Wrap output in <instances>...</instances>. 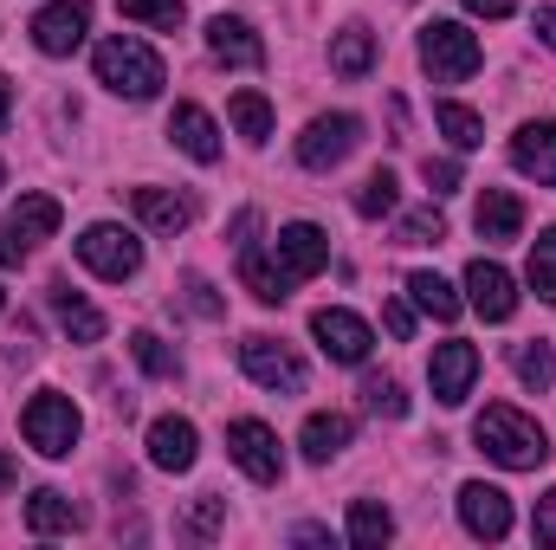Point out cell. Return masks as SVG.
Returning <instances> with one entry per match:
<instances>
[{
    "label": "cell",
    "instance_id": "ffe728a7",
    "mask_svg": "<svg viewBox=\"0 0 556 550\" xmlns=\"http://www.w3.org/2000/svg\"><path fill=\"white\" fill-rule=\"evenodd\" d=\"M472 221H479V240L505 247V240H518V234H525V201H518V195H505V188H485Z\"/></svg>",
    "mask_w": 556,
    "mask_h": 550
},
{
    "label": "cell",
    "instance_id": "7dc6e473",
    "mask_svg": "<svg viewBox=\"0 0 556 550\" xmlns=\"http://www.w3.org/2000/svg\"><path fill=\"white\" fill-rule=\"evenodd\" d=\"M7 117H13V85L0 78V130H7Z\"/></svg>",
    "mask_w": 556,
    "mask_h": 550
},
{
    "label": "cell",
    "instance_id": "603a6c76",
    "mask_svg": "<svg viewBox=\"0 0 556 550\" xmlns=\"http://www.w3.org/2000/svg\"><path fill=\"white\" fill-rule=\"evenodd\" d=\"M376 65V33L369 26H337L330 33V72L337 78H369Z\"/></svg>",
    "mask_w": 556,
    "mask_h": 550
},
{
    "label": "cell",
    "instance_id": "7402d4cb",
    "mask_svg": "<svg viewBox=\"0 0 556 550\" xmlns=\"http://www.w3.org/2000/svg\"><path fill=\"white\" fill-rule=\"evenodd\" d=\"M350 440H356V421H350V414H311V421H304V434H298V447H304V460H311V466H330Z\"/></svg>",
    "mask_w": 556,
    "mask_h": 550
},
{
    "label": "cell",
    "instance_id": "f1b7e54d",
    "mask_svg": "<svg viewBox=\"0 0 556 550\" xmlns=\"http://www.w3.org/2000/svg\"><path fill=\"white\" fill-rule=\"evenodd\" d=\"M433 124L446 130L453 149H479V142H485V117H479V111H466V104H453V98H440V104H433Z\"/></svg>",
    "mask_w": 556,
    "mask_h": 550
},
{
    "label": "cell",
    "instance_id": "277c9868",
    "mask_svg": "<svg viewBox=\"0 0 556 550\" xmlns=\"http://www.w3.org/2000/svg\"><path fill=\"white\" fill-rule=\"evenodd\" d=\"M20 427H26V447L46 453V460H65V453L78 447V434H85V421H78V409H72V396H59V389L33 396L26 414H20Z\"/></svg>",
    "mask_w": 556,
    "mask_h": 550
},
{
    "label": "cell",
    "instance_id": "9c48e42d",
    "mask_svg": "<svg viewBox=\"0 0 556 550\" xmlns=\"http://www.w3.org/2000/svg\"><path fill=\"white\" fill-rule=\"evenodd\" d=\"M85 33H91V7L85 0H52V7L33 13V46L46 59H72L85 46Z\"/></svg>",
    "mask_w": 556,
    "mask_h": 550
},
{
    "label": "cell",
    "instance_id": "4dcf8cb0",
    "mask_svg": "<svg viewBox=\"0 0 556 550\" xmlns=\"http://www.w3.org/2000/svg\"><path fill=\"white\" fill-rule=\"evenodd\" d=\"M511 370H518L525 389H551L556 383V350L551 343H518V350H511Z\"/></svg>",
    "mask_w": 556,
    "mask_h": 550
},
{
    "label": "cell",
    "instance_id": "74e56055",
    "mask_svg": "<svg viewBox=\"0 0 556 550\" xmlns=\"http://www.w3.org/2000/svg\"><path fill=\"white\" fill-rule=\"evenodd\" d=\"M420 175H427V188H433V195H453V188H459V162H453V155H427V162H420Z\"/></svg>",
    "mask_w": 556,
    "mask_h": 550
},
{
    "label": "cell",
    "instance_id": "6da1fadb",
    "mask_svg": "<svg viewBox=\"0 0 556 550\" xmlns=\"http://www.w3.org/2000/svg\"><path fill=\"white\" fill-rule=\"evenodd\" d=\"M472 440H479V453H485V460H498L505 473H531V466H544V460H551L544 427H538L531 414L505 409V402H492V409L472 421Z\"/></svg>",
    "mask_w": 556,
    "mask_h": 550
},
{
    "label": "cell",
    "instance_id": "e0dca14e",
    "mask_svg": "<svg viewBox=\"0 0 556 550\" xmlns=\"http://www.w3.org/2000/svg\"><path fill=\"white\" fill-rule=\"evenodd\" d=\"M194 453H201V440H194V421H181V414H162V421H149V460H155L162 473H188V466H194Z\"/></svg>",
    "mask_w": 556,
    "mask_h": 550
},
{
    "label": "cell",
    "instance_id": "83f0119b",
    "mask_svg": "<svg viewBox=\"0 0 556 550\" xmlns=\"http://www.w3.org/2000/svg\"><path fill=\"white\" fill-rule=\"evenodd\" d=\"M227 117H233V130L253 142V149L273 142V104H266L260 91H233V98H227Z\"/></svg>",
    "mask_w": 556,
    "mask_h": 550
},
{
    "label": "cell",
    "instance_id": "7a4b0ae2",
    "mask_svg": "<svg viewBox=\"0 0 556 550\" xmlns=\"http://www.w3.org/2000/svg\"><path fill=\"white\" fill-rule=\"evenodd\" d=\"M91 65H98V85H104V91H117V98H130V104H149V98L168 85L162 59L142 46L137 33H111V39H98Z\"/></svg>",
    "mask_w": 556,
    "mask_h": 550
},
{
    "label": "cell",
    "instance_id": "ab89813d",
    "mask_svg": "<svg viewBox=\"0 0 556 550\" xmlns=\"http://www.w3.org/2000/svg\"><path fill=\"white\" fill-rule=\"evenodd\" d=\"M531 538L556 550V486L544 492V499H538V512H531Z\"/></svg>",
    "mask_w": 556,
    "mask_h": 550
},
{
    "label": "cell",
    "instance_id": "3957f363",
    "mask_svg": "<svg viewBox=\"0 0 556 550\" xmlns=\"http://www.w3.org/2000/svg\"><path fill=\"white\" fill-rule=\"evenodd\" d=\"M479 59H485V52H479V33H466L459 20H427V26H420V65H427L433 85L472 78Z\"/></svg>",
    "mask_w": 556,
    "mask_h": 550
},
{
    "label": "cell",
    "instance_id": "7bdbcfd3",
    "mask_svg": "<svg viewBox=\"0 0 556 550\" xmlns=\"http://www.w3.org/2000/svg\"><path fill=\"white\" fill-rule=\"evenodd\" d=\"M220 512H227V499H214V492H207V499L194 505V518H188V532H201V538H207V532L220 525Z\"/></svg>",
    "mask_w": 556,
    "mask_h": 550
},
{
    "label": "cell",
    "instance_id": "52a82bcc",
    "mask_svg": "<svg viewBox=\"0 0 556 550\" xmlns=\"http://www.w3.org/2000/svg\"><path fill=\"white\" fill-rule=\"evenodd\" d=\"M240 370H247L260 389H273V396H298V389H304V363H298V350L278 343V337H247V343H240Z\"/></svg>",
    "mask_w": 556,
    "mask_h": 550
},
{
    "label": "cell",
    "instance_id": "5bb4252c",
    "mask_svg": "<svg viewBox=\"0 0 556 550\" xmlns=\"http://www.w3.org/2000/svg\"><path fill=\"white\" fill-rule=\"evenodd\" d=\"M459 525H466L472 538L498 545V538L511 532V499H505L498 486H485V479H466V486H459Z\"/></svg>",
    "mask_w": 556,
    "mask_h": 550
},
{
    "label": "cell",
    "instance_id": "f6af8a7d",
    "mask_svg": "<svg viewBox=\"0 0 556 550\" xmlns=\"http://www.w3.org/2000/svg\"><path fill=\"white\" fill-rule=\"evenodd\" d=\"M531 26H538V39L556 52V7H538V20H531Z\"/></svg>",
    "mask_w": 556,
    "mask_h": 550
},
{
    "label": "cell",
    "instance_id": "4316f807",
    "mask_svg": "<svg viewBox=\"0 0 556 550\" xmlns=\"http://www.w3.org/2000/svg\"><path fill=\"white\" fill-rule=\"evenodd\" d=\"M389 538H395V512L376 505V499H356V505H350V545L356 550H382Z\"/></svg>",
    "mask_w": 556,
    "mask_h": 550
},
{
    "label": "cell",
    "instance_id": "9a60e30c",
    "mask_svg": "<svg viewBox=\"0 0 556 550\" xmlns=\"http://www.w3.org/2000/svg\"><path fill=\"white\" fill-rule=\"evenodd\" d=\"M207 52H214L220 65H240V72H260V65H266V39H260L240 13H214V20H207Z\"/></svg>",
    "mask_w": 556,
    "mask_h": 550
},
{
    "label": "cell",
    "instance_id": "60d3db41",
    "mask_svg": "<svg viewBox=\"0 0 556 550\" xmlns=\"http://www.w3.org/2000/svg\"><path fill=\"white\" fill-rule=\"evenodd\" d=\"M26 253H33V240L13 221H0V266H26Z\"/></svg>",
    "mask_w": 556,
    "mask_h": 550
},
{
    "label": "cell",
    "instance_id": "f546056e",
    "mask_svg": "<svg viewBox=\"0 0 556 550\" xmlns=\"http://www.w3.org/2000/svg\"><path fill=\"white\" fill-rule=\"evenodd\" d=\"M7 221H13L26 240H52V234H59V201H52V195H20V208H13Z\"/></svg>",
    "mask_w": 556,
    "mask_h": 550
},
{
    "label": "cell",
    "instance_id": "484cf974",
    "mask_svg": "<svg viewBox=\"0 0 556 550\" xmlns=\"http://www.w3.org/2000/svg\"><path fill=\"white\" fill-rule=\"evenodd\" d=\"M408 298H415L427 317H440V324H453V317L466 311V298H459L440 273H408Z\"/></svg>",
    "mask_w": 556,
    "mask_h": 550
},
{
    "label": "cell",
    "instance_id": "681fc988",
    "mask_svg": "<svg viewBox=\"0 0 556 550\" xmlns=\"http://www.w3.org/2000/svg\"><path fill=\"white\" fill-rule=\"evenodd\" d=\"M0 188H7V168H0Z\"/></svg>",
    "mask_w": 556,
    "mask_h": 550
},
{
    "label": "cell",
    "instance_id": "e575fe53",
    "mask_svg": "<svg viewBox=\"0 0 556 550\" xmlns=\"http://www.w3.org/2000/svg\"><path fill=\"white\" fill-rule=\"evenodd\" d=\"M363 409L382 414V421H402V414H408V396H402L395 376H369V383H363Z\"/></svg>",
    "mask_w": 556,
    "mask_h": 550
},
{
    "label": "cell",
    "instance_id": "5b68a950",
    "mask_svg": "<svg viewBox=\"0 0 556 550\" xmlns=\"http://www.w3.org/2000/svg\"><path fill=\"white\" fill-rule=\"evenodd\" d=\"M78 260H85L98 278L124 285V278L142 273V240L130 234V227H117V221H98V227L78 234Z\"/></svg>",
    "mask_w": 556,
    "mask_h": 550
},
{
    "label": "cell",
    "instance_id": "2e32d148",
    "mask_svg": "<svg viewBox=\"0 0 556 550\" xmlns=\"http://www.w3.org/2000/svg\"><path fill=\"white\" fill-rule=\"evenodd\" d=\"M511 168L518 175H531L538 188H556V124H518V137H511Z\"/></svg>",
    "mask_w": 556,
    "mask_h": 550
},
{
    "label": "cell",
    "instance_id": "cb8c5ba5",
    "mask_svg": "<svg viewBox=\"0 0 556 550\" xmlns=\"http://www.w3.org/2000/svg\"><path fill=\"white\" fill-rule=\"evenodd\" d=\"M240 278H247V291L260 298V304H285L291 298V278L278 260H266L260 247H240Z\"/></svg>",
    "mask_w": 556,
    "mask_h": 550
},
{
    "label": "cell",
    "instance_id": "44dd1931",
    "mask_svg": "<svg viewBox=\"0 0 556 550\" xmlns=\"http://www.w3.org/2000/svg\"><path fill=\"white\" fill-rule=\"evenodd\" d=\"M52 317L65 324L72 343H98V337H104V311H98L91 298H78L65 278H52Z\"/></svg>",
    "mask_w": 556,
    "mask_h": 550
},
{
    "label": "cell",
    "instance_id": "ba28073f",
    "mask_svg": "<svg viewBox=\"0 0 556 550\" xmlns=\"http://www.w3.org/2000/svg\"><path fill=\"white\" fill-rule=\"evenodd\" d=\"M311 337H317V350H324L330 363H369V350H376V330H369L356 311H343V304H324V311L311 317Z\"/></svg>",
    "mask_w": 556,
    "mask_h": 550
},
{
    "label": "cell",
    "instance_id": "bcb514c9",
    "mask_svg": "<svg viewBox=\"0 0 556 550\" xmlns=\"http://www.w3.org/2000/svg\"><path fill=\"white\" fill-rule=\"evenodd\" d=\"M291 538H298V545H330V532H324V525H298Z\"/></svg>",
    "mask_w": 556,
    "mask_h": 550
},
{
    "label": "cell",
    "instance_id": "d4e9b609",
    "mask_svg": "<svg viewBox=\"0 0 556 550\" xmlns=\"http://www.w3.org/2000/svg\"><path fill=\"white\" fill-rule=\"evenodd\" d=\"M26 525H33L39 538H52V532H78V505H72L65 492H52V486H39V492L26 499Z\"/></svg>",
    "mask_w": 556,
    "mask_h": 550
},
{
    "label": "cell",
    "instance_id": "b9f144b4",
    "mask_svg": "<svg viewBox=\"0 0 556 550\" xmlns=\"http://www.w3.org/2000/svg\"><path fill=\"white\" fill-rule=\"evenodd\" d=\"M181 285H188V304H194L201 317H220V298H214V285H207V278H201V273H188Z\"/></svg>",
    "mask_w": 556,
    "mask_h": 550
},
{
    "label": "cell",
    "instance_id": "8d00e7d4",
    "mask_svg": "<svg viewBox=\"0 0 556 550\" xmlns=\"http://www.w3.org/2000/svg\"><path fill=\"white\" fill-rule=\"evenodd\" d=\"M130 357H137L142 376H175V350H168L155 330H137V337H130Z\"/></svg>",
    "mask_w": 556,
    "mask_h": 550
},
{
    "label": "cell",
    "instance_id": "ac0fdd59",
    "mask_svg": "<svg viewBox=\"0 0 556 550\" xmlns=\"http://www.w3.org/2000/svg\"><path fill=\"white\" fill-rule=\"evenodd\" d=\"M168 142L188 155V162H220V130L201 104H175L168 111Z\"/></svg>",
    "mask_w": 556,
    "mask_h": 550
},
{
    "label": "cell",
    "instance_id": "d590c367",
    "mask_svg": "<svg viewBox=\"0 0 556 550\" xmlns=\"http://www.w3.org/2000/svg\"><path fill=\"white\" fill-rule=\"evenodd\" d=\"M402 247H433V240H446V214L440 208H415V214H402Z\"/></svg>",
    "mask_w": 556,
    "mask_h": 550
},
{
    "label": "cell",
    "instance_id": "d6a6232c",
    "mask_svg": "<svg viewBox=\"0 0 556 550\" xmlns=\"http://www.w3.org/2000/svg\"><path fill=\"white\" fill-rule=\"evenodd\" d=\"M531 291L556 304V227H544L538 240H531Z\"/></svg>",
    "mask_w": 556,
    "mask_h": 550
},
{
    "label": "cell",
    "instance_id": "ee69618b",
    "mask_svg": "<svg viewBox=\"0 0 556 550\" xmlns=\"http://www.w3.org/2000/svg\"><path fill=\"white\" fill-rule=\"evenodd\" d=\"M466 13H479V20H505V13H518V0H466Z\"/></svg>",
    "mask_w": 556,
    "mask_h": 550
},
{
    "label": "cell",
    "instance_id": "1f68e13d",
    "mask_svg": "<svg viewBox=\"0 0 556 550\" xmlns=\"http://www.w3.org/2000/svg\"><path fill=\"white\" fill-rule=\"evenodd\" d=\"M117 13H124V20H137V26H155V33H175V26L188 20V7H181V0H117Z\"/></svg>",
    "mask_w": 556,
    "mask_h": 550
},
{
    "label": "cell",
    "instance_id": "30bf717a",
    "mask_svg": "<svg viewBox=\"0 0 556 550\" xmlns=\"http://www.w3.org/2000/svg\"><path fill=\"white\" fill-rule=\"evenodd\" d=\"M363 137V124L350 117V111H330V117H311L304 124V137H298V162L304 168H337L350 149Z\"/></svg>",
    "mask_w": 556,
    "mask_h": 550
},
{
    "label": "cell",
    "instance_id": "4fadbf2b",
    "mask_svg": "<svg viewBox=\"0 0 556 550\" xmlns=\"http://www.w3.org/2000/svg\"><path fill=\"white\" fill-rule=\"evenodd\" d=\"M472 376H479V350L472 343H440L433 350V363H427V383H433V402H446V409H459L466 396H472Z\"/></svg>",
    "mask_w": 556,
    "mask_h": 550
},
{
    "label": "cell",
    "instance_id": "836d02e7",
    "mask_svg": "<svg viewBox=\"0 0 556 550\" xmlns=\"http://www.w3.org/2000/svg\"><path fill=\"white\" fill-rule=\"evenodd\" d=\"M356 214H363V221H382V214H395V175H389V168H376V175L356 188Z\"/></svg>",
    "mask_w": 556,
    "mask_h": 550
},
{
    "label": "cell",
    "instance_id": "8992f818",
    "mask_svg": "<svg viewBox=\"0 0 556 550\" xmlns=\"http://www.w3.org/2000/svg\"><path fill=\"white\" fill-rule=\"evenodd\" d=\"M227 453H233V466L253 479V486H278L285 479V453H278V434L266 427V421H233L227 427Z\"/></svg>",
    "mask_w": 556,
    "mask_h": 550
},
{
    "label": "cell",
    "instance_id": "f35d334b",
    "mask_svg": "<svg viewBox=\"0 0 556 550\" xmlns=\"http://www.w3.org/2000/svg\"><path fill=\"white\" fill-rule=\"evenodd\" d=\"M382 324H389L395 343H408V337H415V304H408V298H389V304H382Z\"/></svg>",
    "mask_w": 556,
    "mask_h": 550
},
{
    "label": "cell",
    "instance_id": "8fae6325",
    "mask_svg": "<svg viewBox=\"0 0 556 550\" xmlns=\"http://www.w3.org/2000/svg\"><path fill=\"white\" fill-rule=\"evenodd\" d=\"M273 260L285 266L291 285H298V278H317L324 266H330V240H324V227H317V221H291V227H278Z\"/></svg>",
    "mask_w": 556,
    "mask_h": 550
},
{
    "label": "cell",
    "instance_id": "7c38bea8",
    "mask_svg": "<svg viewBox=\"0 0 556 550\" xmlns=\"http://www.w3.org/2000/svg\"><path fill=\"white\" fill-rule=\"evenodd\" d=\"M466 304L485 317V324H505L518 311V278L505 273L498 260H472L466 266Z\"/></svg>",
    "mask_w": 556,
    "mask_h": 550
},
{
    "label": "cell",
    "instance_id": "d6986e66",
    "mask_svg": "<svg viewBox=\"0 0 556 550\" xmlns=\"http://www.w3.org/2000/svg\"><path fill=\"white\" fill-rule=\"evenodd\" d=\"M137 214H142L149 234H168V240L194 227V201L175 195V188H137Z\"/></svg>",
    "mask_w": 556,
    "mask_h": 550
},
{
    "label": "cell",
    "instance_id": "c3c4849f",
    "mask_svg": "<svg viewBox=\"0 0 556 550\" xmlns=\"http://www.w3.org/2000/svg\"><path fill=\"white\" fill-rule=\"evenodd\" d=\"M0 486H13V453H0Z\"/></svg>",
    "mask_w": 556,
    "mask_h": 550
}]
</instances>
